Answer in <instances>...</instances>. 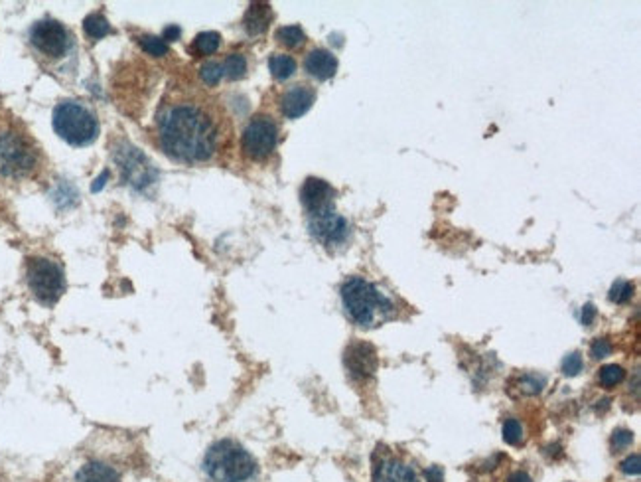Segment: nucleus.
<instances>
[{
    "label": "nucleus",
    "instance_id": "1",
    "mask_svg": "<svg viewBox=\"0 0 641 482\" xmlns=\"http://www.w3.org/2000/svg\"><path fill=\"white\" fill-rule=\"evenodd\" d=\"M158 142L164 154L182 165H202L216 158L223 145V119L213 103L198 95L168 97L156 115Z\"/></svg>",
    "mask_w": 641,
    "mask_h": 482
},
{
    "label": "nucleus",
    "instance_id": "2",
    "mask_svg": "<svg viewBox=\"0 0 641 482\" xmlns=\"http://www.w3.org/2000/svg\"><path fill=\"white\" fill-rule=\"evenodd\" d=\"M44 170V152L28 129L8 111L0 109V178L26 182Z\"/></svg>",
    "mask_w": 641,
    "mask_h": 482
},
{
    "label": "nucleus",
    "instance_id": "3",
    "mask_svg": "<svg viewBox=\"0 0 641 482\" xmlns=\"http://www.w3.org/2000/svg\"><path fill=\"white\" fill-rule=\"evenodd\" d=\"M341 303L347 318L361 328H375L395 317V304L363 277H350L341 285Z\"/></svg>",
    "mask_w": 641,
    "mask_h": 482
},
{
    "label": "nucleus",
    "instance_id": "4",
    "mask_svg": "<svg viewBox=\"0 0 641 482\" xmlns=\"http://www.w3.org/2000/svg\"><path fill=\"white\" fill-rule=\"evenodd\" d=\"M257 470L255 456L233 439L216 441L204 456V472L211 482H251Z\"/></svg>",
    "mask_w": 641,
    "mask_h": 482
},
{
    "label": "nucleus",
    "instance_id": "5",
    "mask_svg": "<svg viewBox=\"0 0 641 482\" xmlns=\"http://www.w3.org/2000/svg\"><path fill=\"white\" fill-rule=\"evenodd\" d=\"M52 124L57 137L71 147H89L99 137L101 124L97 113L87 103L77 99H66L55 105Z\"/></svg>",
    "mask_w": 641,
    "mask_h": 482
},
{
    "label": "nucleus",
    "instance_id": "6",
    "mask_svg": "<svg viewBox=\"0 0 641 482\" xmlns=\"http://www.w3.org/2000/svg\"><path fill=\"white\" fill-rule=\"evenodd\" d=\"M30 46L44 66H61L75 55V38L66 24L54 18L38 20L28 34Z\"/></svg>",
    "mask_w": 641,
    "mask_h": 482
},
{
    "label": "nucleus",
    "instance_id": "7",
    "mask_svg": "<svg viewBox=\"0 0 641 482\" xmlns=\"http://www.w3.org/2000/svg\"><path fill=\"white\" fill-rule=\"evenodd\" d=\"M26 283L34 299L46 306H54L66 293V275L61 265L48 257L28 259Z\"/></svg>",
    "mask_w": 641,
    "mask_h": 482
},
{
    "label": "nucleus",
    "instance_id": "8",
    "mask_svg": "<svg viewBox=\"0 0 641 482\" xmlns=\"http://www.w3.org/2000/svg\"><path fill=\"white\" fill-rule=\"evenodd\" d=\"M278 145V127L271 115H255L241 135V149L247 158L262 163Z\"/></svg>",
    "mask_w": 641,
    "mask_h": 482
},
{
    "label": "nucleus",
    "instance_id": "9",
    "mask_svg": "<svg viewBox=\"0 0 641 482\" xmlns=\"http://www.w3.org/2000/svg\"><path fill=\"white\" fill-rule=\"evenodd\" d=\"M113 156H115V163L119 165L124 182L131 184L135 190H144L156 178L151 160L144 156V152L135 149L131 142H121L119 149H115Z\"/></svg>",
    "mask_w": 641,
    "mask_h": 482
},
{
    "label": "nucleus",
    "instance_id": "10",
    "mask_svg": "<svg viewBox=\"0 0 641 482\" xmlns=\"http://www.w3.org/2000/svg\"><path fill=\"white\" fill-rule=\"evenodd\" d=\"M308 230L318 243L326 249L345 245L352 237V225L336 210H326L314 216H308Z\"/></svg>",
    "mask_w": 641,
    "mask_h": 482
},
{
    "label": "nucleus",
    "instance_id": "11",
    "mask_svg": "<svg viewBox=\"0 0 641 482\" xmlns=\"http://www.w3.org/2000/svg\"><path fill=\"white\" fill-rule=\"evenodd\" d=\"M371 482H419V479L401 456L377 447L371 456Z\"/></svg>",
    "mask_w": 641,
    "mask_h": 482
},
{
    "label": "nucleus",
    "instance_id": "12",
    "mask_svg": "<svg viewBox=\"0 0 641 482\" xmlns=\"http://www.w3.org/2000/svg\"><path fill=\"white\" fill-rule=\"evenodd\" d=\"M343 364H345V370H347L352 380L365 382L369 378H373L375 372H377V366H379L377 350L369 342L355 340V342H352L345 348Z\"/></svg>",
    "mask_w": 641,
    "mask_h": 482
},
{
    "label": "nucleus",
    "instance_id": "13",
    "mask_svg": "<svg viewBox=\"0 0 641 482\" xmlns=\"http://www.w3.org/2000/svg\"><path fill=\"white\" fill-rule=\"evenodd\" d=\"M300 202L308 216H314V214L326 212V210H334L336 190L332 188V184H327L326 180L310 176L302 184Z\"/></svg>",
    "mask_w": 641,
    "mask_h": 482
},
{
    "label": "nucleus",
    "instance_id": "14",
    "mask_svg": "<svg viewBox=\"0 0 641 482\" xmlns=\"http://www.w3.org/2000/svg\"><path fill=\"white\" fill-rule=\"evenodd\" d=\"M316 103V89L306 83L290 85L280 95V113L287 119H300Z\"/></svg>",
    "mask_w": 641,
    "mask_h": 482
},
{
    "label": "nucleus",
    "instance_id": "15",
    "mask_svg": "<svg viewBox=\"0 0 641 482\" xmlns=\"http://www.w3.org/2000/svg\"><path fill=\"white\" fill-rule=\"evenodd\" d=\"M304 69L310 77H314L316 82H327L336 75L338 71V57L332 54L329 50L324 48H316L304 59Z\"/></svg>",
    "mask_w": 641,
    "mask_h": 482
},
{
    "label": "nucleus",
    "instance_id": "16",
    "mask_svg": "<svg viewBox=\"0 0 641 482\" xmlns=\"http://www.w3.org/2000/svg\"><path fill=\"white\" fill-rule=\"evenodd\" d=\"M75 482H121V472L105 461H89L77 470Z\"/></svg>",
    "mask_w": 641,
    "mask_h": 482
},
{
    "label": "nucleus",
    "instance_id": "17",
    "mask_svg": "<svg viewBox=\"0 0 641 482\" xmlns=\"http://www.w3.org/2000/svg\"><path fill=\"white\" fill-rule=\"evenodd\" d=\"M273 20V10H271V4H265V2H253L249 8H247L245 18H243V28L249 36H260L267 32V28Z\"/></svg>",
    "mask_w": 641,
    "mask_h": 482
},
{
    "label": "nucleus",
    "instance_id": "18",
    "mask_svg": "<svg viewBox=\"0 0 641 482\" xmlns=\"http://www.w3.org/2000/svg\"><path fill=\"white\" fill-rule=\"evenodd\" d=\"M83 32H85V36H87L89 40L97 41L101 40V38H105V36H109V34H113V26H111L109 20H107L103 14L93 12L83 20Z\"/></svg>",
    "mask_w": 641,
    "mask_h": 482
},
{
    "label": "nucleus",
    "instance_id": "19",
    "mask_svg": "<svg viewBox=\"0 0 641 482\" xmlns=\"http://www.w3.org/2000/svg\"><path fill=\"white\" fill-rule=\"evenodd\" d=\"M269 69L276 82H287L296 73V59L288 54H274L269 59Z\"/></svg>",
    "mask_w": 641,
    "mask_h": 482
},
{
    "label": "nucleus",
    "instance_id": "20",
    "mask_svg": "<svg viewBox=\"0 0 641 482\" xmlns=\"http://www.w3.org/2000/svg\"><path fill=\"white\" fill-rule=\"evenodd\" d=\"M221 46V34L219 32H200L191 41V52L195 55L216 54Z\"/></svg>",
    "mask_w": 641,
    "mask_h": 482
},
{
    "label": "nucleus",
    "instance_id": "21",
    "mask_svg": "<svg viewBox=\"0 0 641 482\" xmlns=\"http://www.w3.org/2000/svg\"><path fill=\"white\" fill-rule=\"evenodd\" d=\"M511 386L517 387V391L523 396H537L545 387V378L539 373H521L511 380Z\"/></svg>",
    "mask_w": 641,
    "mask_h": 482
},
{
    "label": "nucleus",
    "instance_id": "22",
    "mask_svg": "<svg viewBox=\"0 0 641 482\" xmlns=\"http://www.w3.org/2000/svg\"><path fill=\"white\" fill-rule=\"evenodd\" d=\"M221 68H223V77H227L229 82H239L247 75L249 66H247V57L243 54H229L223 59Z\"/></svg>",
    "mask_w": 641,
    "mask_h": 482
},
{
    "label": "nucleus",
    "instance_id": "23",
    "mask_svg": "<svg viewBox=\"0 0 641 482\" xmlns=\"http://www.w3.org/2000/svg\"><path fill=\"white\" fill-rule=\"evenodd\" d=\"M274 38H276V41L280 46L294 50V48H300L302 44L306 41V34H304V30L298 24H290V26L278 28L274 32Z\"/></svg>",
    "mask_w": 641,
    "mask_h": 482
},
{
    "label": "nucleus",
    "instance_id": "24",
    "mask_svg": "<svg viewBox=\"0 0 641 482\" xmlns=\"http://www.w3.org/2000/svg\"><path fill=\"white\" fill-rule=\"evenodd\" d=\"M140 48L144 50V54L152 55V57H162L168 54V44L160 38V36H152V34H142L138 38Z\"/></svg>",
    "mask_w": 641,
    "mask_h": 482
},
{
    "label": "nucleus",
    "instance_id": "25",
    "mask_svg": "<svg viewBox=\"0 0 641 482\" xmlns=\"http://www.w3.org/2000/svg\"><path fill=\"white\" fill-rule=\"evenodd\" d=\"M624 378H626V370H624L622 366H618V364H608V366H604L600 370V373H598L600 384L604 387H608V389L620 386V384L624 382Z\"/></svg>",
    "mask_w": 641,
    "mask_h": 482
},
{
    "label": "nucleus",
    "instance_id": "26",
    "mask_svg": "<svg viewBox=\"0 0 641 482\" xmlns=\"http://www.w3.org/2000/svg\"><path fill=\"white\" fill-rule=\"evenodd\" d=\"M631 297H633V283L624 281V279L615 281L614 285H612V289H610V295H608V299L615 304L629 303Z\"/></svg>",
    "mask_w": 641,
    "mask_h": 482
},
{
    "label": "nucleus",
    "instance_id": "27",
    "mask_svg": "<svg viewBox=\"0 0 641 482\" xmlns=\"http://www.w3.org/2000/svg\"><path fill=\"white\" fill-rule=\"evenodd\" d=\"M200 77H202V82H204L205 85H209V87L218 85V83L223 80V68H221V64H219V62H205L204 66L200 68Z\"/></svg>",
    "mask_w": 641,
    "mask_h": 482
},
{
    "label": "nucleus",
    "instance_id": "28",
    "mask_svg": "<svg viewBox=\"0 0 641 482\" xmlns=\"http://www.w3.org/2000/svg\"><path fill=\"white\" fill-rule=\"evenodd\" d=\"M501 435H504V441L507 445H519L523 443V425L519 423L517 419H507L501 427Z\"/></svg>",
    "mask_w": 641,
    "mask_h": 482
},
{
    "label": "nucleus",
    "instance_id": "29",
    "mask_svg": "<svg viewBox=\"0 0 641 482\" xmlns=\"http://www.w3.org/2000/svg\"><path fill=\"white\" fill-rule=\"evenodd\" d=\"M582 368H584V362H582V356L578 354V352H573V354H568L566 358L562 360V373L564 376H578V373L582 372Z\"/></svg>",
    "mask_w": 641,
    "mask_h": 482
},
{
    "label": "nucleus",
    "instance_id": "30",
    "mask_svg": "<svg viewBox=\"0 0 641 482\" xmlns=\"http://www.w3.org/2000/svg\"><path fill=\"white\" fill-rule=\"evenodd\" d=\"M631 443H633V433L629 429H615L612 433V439H610V445H612L614 451H624Z\"/></svg>",
    "mask_w": 641,
    "mask_h": 482
},
{
    "label": "nucleus",
    "instance_id": "31",
    "mask_svg": "<svg viewBox=\"0 0 641 482\" xmlns=\"http://www.w3.org/2000/svg\"><path fill=\"white\" fill-rule=\"evenodd\" d=\"M612 350H614V346L608 338H596L590 346V356L594 360H604L612 354Z\"/></svg>",
    "mask_w": 641,
    "mask_h": 482
},
{
    "label": "nucleus",
    "instance_id": "32",
    "mask_svg": "<svg viewBox=\"0 0 641 482\" xmlns=\"http://www.w3.org/2000/svg\"><path fill=\"white\" fill-rule=\"evenodd\" d=\"M620 470L624 472V474H628V476H638L641 472V456L640 453H633V455H629L626 461H622V465H620Z\"/></svg>",
    "mask_w": 641,
    "mask_h": 482
},
{
    "label": "nucleus",
    "instance_id": "33",
    "mask_svg": "<svg viewBox=\"0 0 641 482\" xmlns=\"http://www.w3.org/2000/svg\"><path fill=\"white\" fill-rule=\"evenodd\" d=\"M594 318H596V306L592 303L584 304V306H582V324L590 326V324L594 322Z\"/></svg>",
    "mask_w": 641,
    "mask_h": 482
},
{
    "label": "nucleus",
    "instance_id": "34",
    "mask_svg": "<svg viewBox=\"0 0 641 482\" xmlns=\"http://www.w3.org/2000/svg\"><path fill=\"white\" fill-rule=\"evenodd\" d=\"M424 476L428 482H442L444 481V472L440 467H430V469L424 470Z\"/></svg>",
    "mask_w": 641,
    "mask_h": 482
},
{
    "label": "nucleus",
    "instance_id": "35",
    "mask_svg": "<svg viewBox=\"0 0 641 482\" xmlns=\"http://www.w3.org/2000/svg\"><path fill=\"white\" fill-rule=\"evenodd\" d=\"M180 34H182L180 26H174V24H172V26H168L166 30H164L162 40L166 41V44H168V41H174V40H178V38H180Z\"/></svg>",
    "mask_w": 641,
    "mask_h": 482
},
{
    "label": "nucleus",
    "instance_id": "36",
    "mask_svg": "<svg viewBox=\"0 0 641 482\" xmlns=\"http://www.w3.org/2000/svg\"><path fill=\"white\" fill-rule=\"evenodd\" d=\"M507 482H533V479L529 476V472H525V470H515V472L509 474Z\"/></svg>",
    "mask_w": 641,
    "mask_h": 482
}]
</instances>
